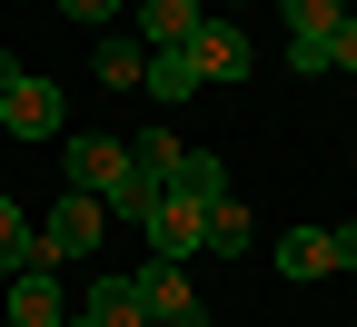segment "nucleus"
Wrapping results in <instances>:
<instances>
[{
    "mask_svg": "<svg viewBox=\"0 0 357 327\" xmlns=\"http://www.w3.org/2000/svg\"><path fill=\"white\" fill-rule=\"evenodd\" d=\"M60 119H70V100L40 70H20V60H0V129L10 139H60Z\"/></svg>",
    "mask_w": 357,
    "mask_h": 327,
    "instance_id": "f257e3e1",
    "label": "nucleus"
},
{
    "mask_svg": "<svg viewBox=\"0 0 357 327\" xmlns=\"http://www.w3.org/2000/svg\"><path fill=\"white\" fill-rule=\"evenodd\" d=\"M129 169H139L129 139H60V178H70L79 199H100V208H109V189H119Z\"/></svg>",
    "mask_w": 357,
    "mask_h": 327,
    "instance_id": "f03ea898",
    "label": "nucleus"
},
{
    "mask_svg": "<svg viewBox=\"0 0 357 327\" xmlns=\"http://www.w3.org/2000/svg\"><path fill=\"white\" fill-rule=\"evenodd\" d=\"M139 238H149V258H178V268H189V258L208 248V199L159 189V208H149V228H139Z\"/></svg>",
    "mask_w": 357,
    "mask_h": 327,
    "instance_id": "7ed1b4c3",
    "label": "nucleus"
},
{
    "mask_svg": "<svg viewBox=\"0 0 357 327\" xmlns=\"http://www.w3.org/2000/svg\"><path fill=\"white\" fill-rule=\"evenodd\" d=\"M129 277H139V298H149V327H208V298L189 288L178 258H149V268H129Z\"/></svg>",
    "mask_w": 357,
    "mask_h": 327,
    "instance_id": "20e7f679",
    "label": "nucleus"
},
{
    "mask_svg": "<svg viewBox=\"0 0 357 327\" xmlns=\"http://www.w3.org/2000/svg\"><path fill=\"white\" fill-rule=\"evenodd\" d=\"M189 60H199L208 89H238V79H248V30H238V10H208L199 40H189Z\"/></svg>",
    "mask_w": 357,
    "mask_h": 327,
    "instance_id": "39448f33",
    "label": "nucleus"
},
{
    "mask_svg": "<svg viewBox=\"0 0 357 327\" xmlns=\"http://www.w3.org/2000/svg\"><path fill=\"white\" fill-rule=\"evenodd\" d=\"M40 238H50V248H60V268H70V258H100V238H109V208L70 189V199H60L50 218H40Z\"/></svg>",
    "mask_w": 357,
    "mask_h": 327,
    "instance_id": "423d86ee",
    "label": "nucleus"
},
{
    "mask_svg": "<svg viewBox=\"0 0 357 327\" xmlns=\"http://www.w3.org/2000/svg\"><path fill=\"white\" fill-rule=\"evenodd\" d=\"M199 0H129V30H139V50H189L199 40Z\"/></svg>",
    "mask_w": 357,
    "mask_h": 327,
    "instance_id": "0eeeda50",
    "label": "nucleus"
},
{
    "mask_svg": "<svg viewBox=\"0 0 357 327\" xmlns=\"http://www.w3.org/2000/svg\"><path fill=\"white\" fill-rule=\"evenodd\" d=\"M10 327H70L60 268H20V277H10Z\"/></svg>",
    "mask_w": 357,
    "mask_h": 327,
    "instance_id": "6e6552de",
    "label": "nucleus"
},
{
    "mask_svg": "<svg viewBox=\"0 0 357 327\" xmlns=\"http://www.w3.org/2000/svg\"><path fill=\"white\" fill-rule=\"evenodd\" d=\"M20 268H60V248L20 218V199H10V189H0V277H20Z\"/></svg>",
    "mask_w": 357,
    "mask_h": 327,
    "instance_id": "1a4fd4ad",
    "label": "nucleus"
},
{
    "mask_svg": "<svg viewBox=\"0 0 357 327\" xmlns=\"http://www.w3.org/2000/svg\"><path fill=\"white\" fill-rule=\"evenodd\" d=\"M79 317L89 327H149V298H139V277H89V298H79Z\"/></svg>",
    "mask_w": 357,
    "mask_h": 327,
    "instance_id": "9d476101",
    "label": "nucleus"
},
{
    "mask_svg": "<svg viewBox=\"0 0 357 327\" xmlns=\"http://www.w3.org/2000/svg\"><path fill=\"white\" fill-rule=\"evenodd\" d=\"M89 70H100L109 89H139V79H149V50H139V30H129V20H119V30H100V50H89Z\"/></svg>",
    "mask_w": 357,
    "mask_h": 327,
    "instance_id": "9b49d317",
    "label": "nucleus"
},
{
    "mask_svg": "<svg viewBox=\"0 0 357 327\" xmlns=\"http://www.w3.org/2000/svg\"><path fill=\"white\" fill-rule=\"evenodd\" d=\"M199 60L189 50H149V79H139V100H159V109H178V100H199Z\"/></svg>",
    "mask_w": 357,
    "mask_h": 327,
    "instance_id": "f8f14e48",
    "label": "nucleus"
},
{
    "mask_svg": "<svg viewBox=\"0 0 357 327\" xmlns=\"http://www.w3.org/2000/svg\"><path fill=\"white\" fill-rule=\"evenodd\" d=\"M328 268H337V238H328V228H288V238H278V277L307 288V277H328Z\"/></svg>",
    "mask_w": 357,
    "mask_h": 327,
    "instance_id": "ddd939ff",
    "label": "nucleus"
},
{
    "mask_svg": "<svg viewBox=\"0 0 357 327\" xmlns=\"http://www.w3.org/2000/svg\"><path fill=\"white\" fill-rule=\"evenodd\" d=\"M169 189H189V199H208V208H218V199H229V159H218V149H189Z\"/></svg>",
    "mask_w": 357,
    "mask_h": 327,
    "instance_id": "4468645a",
    "label": "nucleus"
},
{
    "mask_svg": "<svg viewBox=\"0 0 357 327\" xmlns=\"http://www.w3.org/2000/svg\"><path fill=\"white\" fill-rule=\"evenodd\" d=\"M278 10H288V40H337L347 0H278Z\"/></svg>",
    "mask_w": 357,
    "mask_h": 327,
    "instance_id": "2eb2a0df",
    "label": "nucleus"
},
{
    "mask_svg": "<svg viewBox=\"0 0 357 327\" xmlns=\"http://www.w3.org/2000/svg\"><path fill=\"white\" fill-rule=\"evenodd\" d=\"M208 258H248V208H238V189L208 208Z\"/></svg>",
    "mask_w": 357,
    "mask_h": 327,
    "instance_id": "dca6fc26",
    "label": "nucleus"
},
{
    "mask_svg": "<svg viewBox=\"0 0 357 327\" xmlns=\"http://www.w3.org/2000/svg\"><path fill=\"white\" fill-rule=\"evenodd\" d=\"M129 149H139V169L159 178V189L178 178V159H189V149H178V129H139V139H129Z\"/></svg>",
    "mask_w": 357,
    "mask_h": 327,
    "instance_id": "f3484780",
    "label": "nucleus"
},
{
    "mask_svg": "<svg viewBox=\"0 0 357 327\" xmlns=\"http://www.w3.org/2000/svg\"><path fill=\"white\" fill-rule=\"evenodd\" d=\"M60 10L89 20V30H119V20H129V0H60Z\"/></svg>",
    "mask_w": 357,
    "mask_h": 327,
    "instance_id": "a211bd4d",
    "label": "nucleus"
},
{
    "mask_svg": "<svg viewBox=\"0 0 357 327\" xmlns=\"http://www.w3.org/2000/svg\"><path fill=\"white\" fill-rule=\"evenodd\" d=\"M298 79H328V40H288V50H278Z\"/></svg>",
    "mask_w": 357,
    "mask_h": 327,
    "instance_id": "6ab92c4d",
    "label": "nucleus"
},
{
    "mask_svg": "<svg viewBox=\"0 0 357 327\" xmlns=\"http://www.w3.org/2000/svg\"><path fill=\"white\" fill-rule=\"evenodd\" d=\"M328 70H357V10L337 20V40H328Z\"/></svg>",
    "mask_w": 357,
    "mask_h": 327,
    "instance_id": "aec40b11",
    "label": "nucleus"
},
{
    "mask_svg": "<svg viewBox=\"0 0 357 327\" xmlns=\"http://www.w3.org/2000/svg\"><path fill=\"white\" fill-rule=\"evenodd\" d=\"M328 238H337V268H357V228H328Z\"/></svg>",
    "mask_w": 357,
    "mask_h": 327,
    "instance_id": "412c9836",
    "label": "nucleus"
},
{
    "mask_svg": "<svg viewBox=\"0 0 357 327\" xmlns=\"http://www.w3.org/2000/svg\"><path fill=\"white\" fill-rule=\"evenodd\" d=\"M229 10H258V0H229Z\"/></svg>",
    "mask_w": 357,
    "mask_h": 327,
    "instance_id": "4be33fe9",
    "label": "nucleus"
},
{
    "mask_svg": "<svg viewBox=\"0 0 357 327\" xmlns=\"http://www.w3.org/2000/svg\"><path fill=\"white\" fill-rule=\"evenodd\" d=\"M70 327H89V317H70Z\"/></svg>",
    "mask_w": 357,
    "mask_h": 327,
    "instance_id": "5701e85b",
    "label": "nucleus"
}]
</instances>
